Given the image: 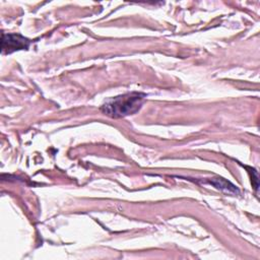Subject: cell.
<instances>
[{
	"label": "cell",
	"instance_id": "cell-2",
	"mask_svg": "<svg viewBox=\"0 0 260 260\" xmlns=\"http://www.w3.org/2000/svg\"><path fill=\"white\" fill-rule=\"evenodd\" d=\"M30 41L20 35L3 34L2 35V53L10 54L14 51L27 49Z\"/></svg>",
	"mask_w": 260,
	"mask_h": 260
},
{
	"label": "cell",
	"instance_id": "cell-1",
	"mask_svg": "<svg viewBox=\"0 0 260 260\" xmlns=\"http://www.w3.org/2000/svg\"><path fill=\"white\" fill-rule=\"evenodd\" d=\"M145 93L132 91L107 100L101 110L113 118H121L138 112L144 101Z\"/></svg>",
	"mask_w": 260,
	"mask_h": 260
},
{
	"label": "cell",
	"instance_id": "cell-3",
	"mask_svg": "<svg viewBox=\"0 0 260 260\" xmlns=\"http://www.w3.org/2000/svg\"><path fill=\"white\" fill-rule=\"evenodd\" d=\"M210 184L214 185V186L217 187V188H220V189H222V190H225V191H228V192H238V189H237L234 185H232L231 183L224 181V180L221 179V178L215 179L214 181H210Z\"/></svg>",
	"mask_w": 260,
	"mask_h": 260
}]
</instances>
